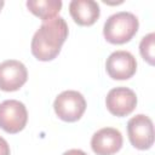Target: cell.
<instances>
[{
  "mask_svg": "<svg viewBox=\"0 0 155 155\" xmlns=\"http://www.w3.org/2000/svg\"><path fill=\"white\" fill-rule=\"evenodd\" d=\"M68 33V24L62 17L44 22L31 39L30 50L33 56L42 62L54 59L61 52Z\"/></svg>",
  "mask_w": 155,
  "mask_h": 155,
  "instance_id": "obj_1",
  "label": "cell"
},
{
  "mask_svg": "<svg viewBox=\"0 0 155 155\" xmlns=\"http://www.w3.org/2000/svg\"><path fill=\"white\" fill-rule=\"evenodd\" d=\"M138 27V18L133 13L121 11L108 17L104 23L103 35L108 42L121 45L128 42L136 35Z\"/></svg>",
  "mask_w": 155,
  "mask_h": 155,
  "instance_id": "obj_2",
  "label": "cell"
},
{
  "mask_svg": "<svg viewBox=\"0 0 155 155\" xmlns=\"http://www.w3.org/2000/svg\"><path fill=\"white\" fill-rule=\"evenodd\" d=\"M53 108L61 120L74 122L84 115L86 110V101L80 92L68 90L63 91L56 97Z\"/></svg>",
  "mask_w": 155,
  "mask_h": 155,
  "instance_id": "obj_3",
  "label": "cell"
},
{
  "mask_svg": "<svg viewBox=\"0 0 155 155\" xmlns=\"http://www.w3.org/2000/svg\"><path fill=\"white\" fill-rule=\"evenodd\" d=\"M28 121L25 105L16 99H7L0 103V128L15 134L22 131Z\"/></svg>",
  "mask_w": 155,
  "mask_h": 155,
  "instance_id": "obj_4",
  "label": "cell"
},
{
  "mask_svg": "<svg viewBox=\"0 0 155 155\" xmlns=\"http://www.w3.org/2000/svg\"><path fill=\"white\" fill-rule=\"evenodd\" d=\"M127 134L134 148L139 150L151 148L154 144V125L151 119L144 114L131 117L127 122Z\"/></svg>",
  "mask_w": 155,
  "mask_h": 155,
  "instance_id": "obj_5",
  "label": "cell"
},
{
  "mask_svg": "<svg viewBox=\"0 0 155 155\" xmlns=\"http://www.w3.org/2000/svg\"><path fill=\"white\" fill-rule=\"evenodd\" d=\"M108 75L114 80H127L132 78L137 70V61L128 51H115L105 62Z\"/></svg>",
  "mask_w": 155,
  "mask_h": 155,
  "instance_id": "obj_6",
  "label": "cell"
},
{
  "mask_svg": "<svg viewBox=\"0 0 155 155\" xmlns=\"http://www.w3.org/2000/svg\"><path fill=\"white\" fill-rule=\"evenodd\" d=\"M105 105L110 114L122 117L134 110L137 105V96L128 87H115L108 92Z\"/></svg>",
  "mask_w": 155,
  "mask_h": 155,
  "instance_id": "obj_7",
  "label": "cell"
},
{
  "mask_svg": "<svg viewBox=\"0 0 155 155\" xmlns=\"http://www.w3.org/2000/svg\"><path fill=\"white\" fill-rule=\"evenodd\" d=\"M28 79L25 65L16 59H7L0 63V90L12 92L19 90Z\"/></svg>",
  "mask_w": 155,
  "mask_h": 155,
  "instance_id": "obj_8",
  "label": "cell"
},
{
  "mask_svg": "<svg viewBox=\"0 0 155 155\" xmlns=\"http://www.w3.org/2000/svg\"><path fill=\"white\" fill-rule=\"evenodd\" d=\"M122 134L114 127L98 130L91 138V148L97 155H113L122 147Z\"/></svg>",
  "mask_w": 155,
  "mask_h": 155,
  "instance_id": "obj_9",
  "label": "cell"
},
{
  "mask_svg": "<svg viewBox=\"0 0 155 155\" xmlns=\"http://www.w3.org/2000/svg\"><path fill=\"white\" fill-rule=\"evenodd\" d=\"M69 13L79 25H92L99 18V5L93 0H73L69 4Z\"/></svg>",
  "mask_w": 155,
  "mask_h": 155,
  "instance_id": "obj_10",
  "label": "cell"
},
{
  "mask_svg": "<svg viewBox=\"0 0 155 155\" xmlns=\"http://www.w3.org/2000/svg\"><path fill=\"white\" fill-rule=\"evenodd\" d=\"M27 7L33 15L39 17L41 21L46 22L54 18L59 13L62 8V1L61 0H28Z\"/></svg>",
  "mask_w": 155,
  "mask_h": 155,
  "instance_id": "obj_11",
  "label": "cell"
},
{
  "mask_svg": "<svg viewBox=\"0 0 155 155\" xmlns=\"http://www.w3.org/2000/svg\"><path fill=\"white\" fill-rule=\"evenodd\" d=\"M154 48H155V34L149 33L148 35L142 38L139 44V52L140 56L144 58V61H147L150 65H154V58H155Z\"/></svg>",
  "mask_w": 155,
  "mask_h": 155,
  "instance_id": "obj_12",
  "label": "cell"
},
{
  "mask_svg": "<svg viewBox=\"0 0 155 155\" xmlns=\"http://www.w3.org/2000/svg\"><path fill=\"white\" fill-rule=\"evenodd\" d=\"M0 155H10V145L6 142V139H4L0 136Z\"/></svg>",
  "mask_w": 155,
  "mask_h": 155,
  "instance_id": "obj_13",
  "label": "cell"
},
{
  "mask_svg": "<svg viewBox=\"0 0 155 155\" xmlns=\"http://www.w3.org/2000/svg\"><path fill=\"white\" fill-rule=\"evenodd\" d=\"M63 155H87V154L80 149H70V150L65 151Z\"/></svg>",
  "mask_w": 155,
  "mask_h": 155,
  "instance_id": "obj_14",
  "label": "cell"
},
{
  "mask_svg": "<svg viewBox=\"0 0 155 155\" xmlns=\"http://www.w3.org/2000/svg\"><path fill=\"white\" fill-rule=\"evenodd\" d=\"M4 4H5V2H4L2 0H0V11H1V8H2V6H4Z\"/></svg>",
  "mask_w": 155,
  "mask_h": 155,
  "instance_id": "obj_15",
  "label": "cell"
}]
</instances>
